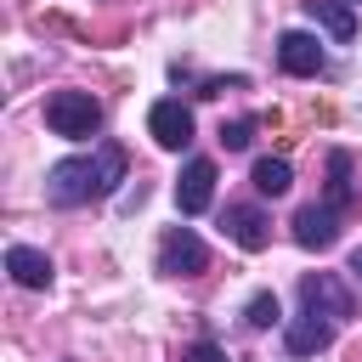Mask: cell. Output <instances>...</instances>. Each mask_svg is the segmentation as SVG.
Instances as JSON below:
<instances>
[{
	"label": "cell",
	"mask_w": 362,
	"mask_h": 362,
	"mask_svg": "<svg viewBox=\"0 0 362 362\" xmlns=\"http://www.w3.org/2000/svg\"><path fill=\"white\" fill-rule=\"evenodd\" d=\"M119 181H124V147L102 141L96 153H74V158H57L45 170V204L51 209H79V204L107 198Z\"/></svg>",
	"instance_id": "obj_1"
},
{
	"label": "cell",
	"mask_w": 362,
	"mask_h": 362,
	"mask_svg": "<svg viewBox=\"0 0 362 362\" xmlns=\"http://www.w3.org/2000/svg\"><path fill=\"white\" fill-rule=\"evenodd\" d=\"M45 124H51V136L85 141V136L102 130V102L90 90H51L45 96Z\"/></svg>",
	"instance_id": "obj_2"
},
{
	"label": "cell",
	"mask_w": 362,
	"mask_h": 362,
	"mask_svg": "<svg viewBox=\"0 0 362 362\" xmlns=\"http://www.w3.org/2000/svg\"><path fill=\"white\" fill-rule=\"evenodd\" d=\"M158 272L164 277H198V272H209V243L192 226H170L164 243H158Z\"/></svg>",
	"instance_id": "obj_3"
},
{
	"label": "cell",
	"mask_w": 362,
	"mask_h": 362,
	"mask_svg": "<svg viewBox=\"0 0 362 362\" xmlns=\"http://www.w3.org/2000/svg\"><path fill=\"white\" fill-rule=\"evenodd\" d=\"M300 305L311 317H328V322H345L356 305H351V288L334 277V272H305L300 277Z\"/></svg>",
	"instance_id": "obj_4"
},
{
	"label": "cell",
	"mask_w": 362,
	"mask_h": 362,
	"mask_svg": "<svg viewBox=\"0 0 362 362\" xmlns=\"http://www.w3.org/2000/svg\"><path fill=\"white\" fill-rule=\"evenodd\" d=\"M147 130H153V141H158V147L181 153V147L192 141V107H187L181 96H158V102L147 107Z\"/></svg>",
	"instance_id": "obj_5"
},
{
	"label": "cell",
	"mask_w": 362,
	"mask_h": 362,
	"mask_svg": "<svg viewBox=\"0 0 362 362\" xmlns=\"http://www.w3.org/2000/svg\"><path fill=\"white\" fill-rule=\"evenodd\" d=\"M277 68H283V74H294V79H317V74L328 68L322 40H317V34H305V28H288V34L277 40Z\"/></svg>",
	"instance_id": "obj_6"
},
{
	"label": "cell",
	"mask_w": 362,
	"mask_h": 362,
	"mask_svg": "<svg viewBox=\"0 0 362 362\" xmlns=\"http://www.w3.org/2000/svg\"><path fill=\"white\" fill-rule=\"evenodd\" d=\"M215 198V164L209 158H187L181 175H175V209L181 215H204Z\"/></svg>",
	"instance_id": "obj_7"
},
{
	"label": "cell",
	"mask_w": 362,
	"mask_h": 362,
	"mask_svg": "<svg viewBox=\"0 0 362 362\" xmlns=\"http://www.w3.org/2000/svg\"><path fill=\"white\" fill-rule=\"evenodd\" d=\"M339 209L334 204H305L300 215H294V243L300 249H334L339 243Z\"/></svg>",
	"instance_id": "obj_8"
},
{
	"label": "cell",
	"mask_w": 362,
	"mask_h": 362,
	"mask_svg": "<svg viewBox=\"0 0 362 362\" xmlns=\"http://www.w3.org/2000/svg\"><path fill=\"white\" fill-rule=\"evenodd\" d=\"M221 226H226V238H232L238 249H249V255H260V249L272 243V221H266V209H255V204H232Z\"/></svg>",
	"instance_id": "obj_9"
},
{
	"label": "cell",
	"mask_w": 362,
	"mask_h": 362,
	"mask_svg": "<svg viewBox=\"0 0 362 362\" xmlns=\"http://www.w3.org/2000/svg\"><path fill=\"white\" fill-rule=\"evenodd\" d=\"M283 345H288V356H317V351H328V345H334V322H328V317L300 311V317L283 328Z\"/></svg>",
	"instance_id": "obj_10"
},
{
	"label": "cell",
	"mask_w": 362,
	"mask_h": 362,
	"mask_svg": "<svg viewBox=\"0 0 362 362\" xmlns=\"http://www.w3.org/2000/svg\"><path fill=\"white\" fill-rule=\"evenodd\" d=\"M6 272H11V283H23V288H51V255H40V249H28V243H11V249H6Z\"/></svg>",
	"instance_id": "obj_11"
},
{
	"label": "cell",
	"mask_w": 362,
	"mask_h": 362,
	"mask_svg": "<svg viewBox=\"0 0 362 362\" xmlns=\"http://www.w3.org/2000/svg\"><path fill=\"white\" fill-rule=\"evenodd\" d=\"M305 17H311L317 28H328L334 40H351V34H356V11H351L345 0H305Z\"/></svg>",
	"instance_id": "obj_12"
},
{
	"label": "cell",
	"mask_w": 362,
	"mask_h": 362,
	"mask_svg": "<svg viewBox=\"0 0 362 362\" xmlns=\"http://www.w3.org/2000/svg\"><path fill=\"white\" fill-rule=\"evenodd\" d=\"M322 204H334L339 215L351 209V153H345V147L328 153V198H322Z\"/></svg>",
	"instance_id": "obj_13"
},
{
	"label": "cell",
	"mask_w": 362,
	"mask_h": 362,
	"mask_svg": "<svg viewBox=\"0 0 362 362\" xmlns=\"http://www.w3.org/2000/svg\"><path fill=\"white\" fill-rule=\"evenodd\" d=\"M288 187H294V164H288V158H260V164H255V192L283 198Z\"/></svg>",
	"instance_id": "obj_14"
},
{
	"label": "cell",
	"mask_w": 362,
	"mask_h": 362,
	"mask_svg": "<svg viewBox=\"0 0 362 362\" xmlns=\"http://www.w3.org/2000/svg\"><path fill=\"white\" fill-rule=\"evenodd\" d=\"M277 317H283V311H277V294H266V288L243 305V322H249V328H272Z\"/></svg>",
	"instance_id": "obj_15"
},
{
	"label": "cell",
	"mask_w": 362,
	"mask_h": 362,
	"mask_svg": "<svg viewBox=\"0 0 362 362\" xmlns=\"http://www.w3.org/2000/svg\"><path fill=\"white\" fill-rule=\"evenodd\" d=\"M255 141V119H232V124H221V147L226 153H243Z\"/></svg>",
	"instance_id": "obj_16"
},
{
	"label": "cell",
	"mask_w": 362,
	"mask_h": 362,
	"mask_svg": "<svg viewBox=\"0 0 362 362\" xmlns=\"http://www.w3.org/2000/svg\"><path fill=\"white\" fill-rule=\"evenodd\" d=\"M181 362H226V351H221L215 339H192V345L181 351Z\"/></svg>",
	"instance_id": "obj_17"
},
{
	"label": "cell",
	"mask_w": 362,
	"mask_h": 362,
	"mask_svg": "<svg viewBox=\"0 0 362 362\" xmlns=\"http://www.w3.org/2000/svg\"><path fill=\"white\" fill-rule=\"evenodd\" d=\"M351 277H356V283H362V249H356V255H351Z\"/></svg>",
	"instance_id": "obj_18"
},
{
	"label": "cell",
	"mask_w": 362,
	"mask_h": 362,
	"mask_svg": "<svg viewBox=\"0 0 362 362\" xmlns=\"http://www.w3.org/2000/svg\"><path fill=\"white\" fill-rule=\"evenodd\" d=\"M345 6H356V0H345Z\"/></svg>",
	"instance_id": "obj_19"
}]
</instances>
